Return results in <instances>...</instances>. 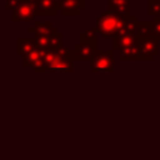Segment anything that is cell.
<instances>
[{"label":"cell","instance_id":"obj_1","mask_svg":"<svg viewBox=\"0 0 160 160\" xmlns=\"http://www.w3.org/2000/svg\"><path fill=\"white\" fill-rule=\"evenodd\" d=\"M128 19L129 18H124V16H120L115 12L106 10L96 18L95 28L98 30V34H100L104 39H110V38L114 39L115 36L120 34Z\"/></svg>","mask_w":160,"mask_h":160},{"label":"cell","instance_id":"obj_2","mask_svg":"<svg viewBox=\"0 0 160 160\" xmlns=\"http://www.w3.org/2000/svg\"><path fill=\"white\" fill-rule=\"evenodd\" d=\"M90 70L91 72H114V49H96L90 60Z\"/></svg>","mask_w":160,"mask_h":160},{"label":"cell","instance_id":"obj_3","mask_svg":"<svg viewBox=\"0 0 160 160\" xmlns=\"http://www.w3.org/2000/svg\"><path fill=\"white\" fill-rule=\"evenodd\" d=\"M139 60L140 61H152L155 56L159 55V40L154 36L139 39Z\"/></svg>","mask_w":160,"mask_h":160},{"label":"cell","instance_id":"obj_4","mask_svg":"<svg viewBox=\"0 0 160 160\" xmlns=\"http://www.w3.org/2000/svg\"><path fill=\"white\" fill-rule=\"evenodd\" d=\"M95 51H96V44L80 41L71 50V60L72 61H90Z\"/></svg>","mask_w":160,"mask_h":160},{"label":"cell","instance_id":"obj_5","mask_svg":"<svg viewBox=\"0 0 160 160\" xmlns=\"http://www.w3.org/2000/svg\"><path fill=\"white\" fill-rule=\"evenodd\" d=\"M36 4L32 2H26L22 1V4L19 6V9H16L12 15H11V21L12 22H18V21H30L34 20V18L36 16Z\"/></svg>","mask_w":160,"mask_h":160},{"label":"cell","instance_id":"obj_6","mask_svg":"<svg viewBox=\"0 0 160 160\" xmlns=\"http://www.w3.org/2000/svg\"><path fill=\"white\" fill-rule=\"evenodd\" d=\"M59 10L64 16H78L80 10H85L84 0H59Z\"/></svg>","mask_w":160,"mask_h":160},{"label":"cell","instance_id":"obj_7","mask_svg":"<svg viewBox=\"0 0 160 160\" xmlns=\"http://www.w3.org/2000/svg\"><path fill=\"white\" fill-rule=\"evenodd\" d=\"M109 11L115 12L124 18L131 16V1L130 0H108Z\"/></svg>","mask_w":160,"mask_h":160},{"label":"cell","instance_id":"obj_8","mask_svg":"<svg viewBox=\"0 0 160 160\" xmlns=\"http://www.w3.org/2000/svg\"><path fill=\"white\" fill-rule=\"evenodd\" d=\"M59 10V0H38L36 14L41 16H55Z\"/></svg>","mask_w":160,"mask_h":160},{"label":"cell","instance_id":"obj_9","mask_svg":"<svg viewBox=\"0 0 160 160\" xmlns=\"http://www.w3.org/2000/svg\"><path fill=\"white\" fill-rule=\"evenodd\" d=\"M46 55V50H42V49H34L31 52H29L28 55H25L22 58V66L25 68H35L38 66L39 64L42 62L44 58Z\"/></svg>","mask_w":160,"mask_h":160},{"label":"cell","instance_id":"obj_10","mask_svg":"<svg viewBox=\"0 0 160 160\" xmlns=\"http://www.w3.org/2000/svg\"><path fill=\"white\" fill-rule=\"evenodd\" d=\"M139 42L138 35H118L112 39V45L114 50H120L122 48H128L131 45H135Z\"/></svg>","mask_w":160,"mask_h":160},{"label":"cell","instance_id":"obj_11","mask_svg":"<svg viewBox=\"0 0 160 160\" xmlns=\"http://www.w3.org/2000/svg\"><path fill=\"white\" fill-rule=\"evenodd\" d=\"M55 26H51V22L45 21V22H34L32 26L29 28V32L32 34L34 36H50L54 31Z\"/></svg>","mask_w":160,"mask_h":160},{"label":"cell","instance_id":"obj_12","mask_svg":"<svg viewBox=\"0 0 160 160\" xmlns=\"http://www.w3.org/2000/svg\"><path fill=\"white\" fill-rule=\"evenodd\" d=\"M119 60H121V61L139 60V44L120 49L119 50Z\"/></svg>","mask_w":160,"mask_h":160},{"label":"cell","instance_id":"obj_13","mask_svg":"<svg viewBox=\"0 0 160 160\" xmlns=\"http://www.w3.org/2000/svg\"><path fill=\"white\" fill-rule=\"evenodd\" d=\"M16 48H18V55L19 56H25L29 52H31L35 49L34 45V40L32 39H28V38H21L18 39L16 41Z\"/></svg>","mask_w":160,"mask_h":160},{"label":"cell","instance_id":"obj_14","mask_svg":"<svg viewBox=\"0 0 160 160\" xmlns=\"http://www.w3.org/2000/svg\"><path fill=\"white\" fill-rule=\"evenodd\" d=\"M154 36V21H140L138 28V38L145 39Z\"/></svg>","mask_w":160,"mask_h":160},{"label":"cell","instance_id":"obj_15","mask_svg":"<svg viewBox=\"0 0 160 160\" xmlns=\"http://www.w3.org/2000/svg\"><path fill=\"white\" fill-rule=\"evenodd\" d=\"M138 28H139V21L135 16L131 15L126 20V22L119 35H138Z\"/></svg>","mask_w":160,"mask_h":160},{"label":"cell","instance_id":"obj_16","mask_svg":"<svg viewBox=\"0 0 160 160\" xmlns=\"http://www.w3.org/2000/svg\"><path fill=\"white\" fill-rule=\"evenodd\" d=\"M96 36H98V30L96 28H88L85 31H82L79 38H80V41H84V42H92V44H96Z\"/></svg>","mask_w":160,"mask_h":160},{"label":"cell","instance_id":"obj_17","mask_svg":"<svg viewBox=\"0 0 160 160\" xmlns=\"http://www.w3.org/2000/svg\"><path fill=\"white\" fill-rule=\"evenodd\" d=\"M148 14L152 16V20H160V1L148 0Z\"/></svg>","mask_w":160,"mask_h":160},{"label":"cell","instance_id":"obj_18","mask_svg":"<svg viewBox=\"0 0 160 160\" xmlns=\"http://www.w3.org/2000/svg\"><path fill=\"white\" fill-rule=\"evenodd\" d=\"M51 35L50 36H34L32 40H34L35 48L36 49H42V50L50 49V45H51Z\"/></svg>","mask_w":160,"mask_h":160},{"label":"cell","instance_id":"obj_19","mask_svg":"<svg viewBox=\"0 0 160 160\" xmlns=\"http://www.w3.org/2000/svg\"><path fill=\"white\" fill-rule=\"evenodd\" d=\"M22 4V0H5V9L11 10L12 12L19 9V6Z\"/></svg>","mask_w":160,"mask_h":160},{"label":"cell","instance_id":"obj_20","mask_svg":"<svg viewBox=\"0 0 160 160\" xmlns=\"http://www.w3.org/2000/svg\"><path fill=\"white\" fill-rule=\"evenodd\" d=\"M154 21V38L160 39V20H152Z\"/></svg>","mask_w":160,"mask_h":160},{"label":"cell","instance_id":"obj_21","mask_svg":"<svg viewBox=\"0 0 160 160\" xmlns=\"http://www.w3.org/2000/svg\"><path fill=\"white\" fill-rule=\"evenodd\" d=\"M159 1H160V0H159Z\"/></svg>","mask_w":160,"mask_h":160},{"label":"cell","instance_id":"obj_22","mask_svg":"<svg viewBox=\"0 0 160 160\" xmlns=\"http://www.w3.org/2000/svg\"><path fill=\"white\" fill-rule=\"evenodd\" d=\"M84 1H85V0H84Z\"/></svg>","mask_w":160,"mask_h":160}]
</instances>
